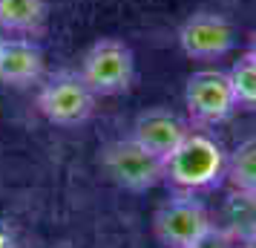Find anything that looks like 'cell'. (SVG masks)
I'll use <instances>...</instances> for the list:
<instances>
[{"mask_svg": "<svg viewBox=\"0 0 256 248\" xmlns=\"http://www.w3.org/2000/svg\"><path fill=\"white\" fill-rule=\"evenodd\" d=\"M228 173V153L208 133L190 130L184 142L164 159V182L184 193L213 190Z\"/></svg>", "mask_w": 256, "mask_h": 248, "instance_id": "1", "label": "cell"}, {"mask_svg": "<svg viewBox=\"0 0 256 248\" xmlns=\"http://www.w3.org/2000/svg\"><path fill=\"white\" fill-rule=\"evenodd\" d=\"M216 228L210 211L193 193H173L152 213V231L164 248H193Z\"/></svg>", "mask_w": 256, "mask_h": 248, "instance_id": "2", "label": "cell"}, {"mask_svg": "<svg viewBox=\"0 0 256 248\" xmlns=\"http://www.w3.org/2000/svg\"><path fill=\"white\" fill-rule=\"evenodd\" d=\"M101 167L112 185L130 193H144L164 182V159L152 156L132 136L106 144L101 150Z\"/></svg>", "mask_w": 256, "mask_h": 248, "instance_id": "3", "label": "cell"}, {"mask_svg": "<svg viewBox=\"0 0 256 248\" xmlns=\"http://www.w3.org/2000/svg\"><path fill=\"white\" fill-rule=\"evenodd\" d=\"M78 72L95 95H118L136 78V58L124 41L101 38L86 49Z\"/></svg>", "mask_w": 256, "mask_h": 248, "instance_id": "4", "label": "cell"}, {"mask_svg": "<svg viewBox=\"0 0 256 248\" xmlns=\"http://www.w3.org/2000/svg\"><path fill=\"white\" fill-rule=\"evenodd\" d=\"M98 95L86 87L81 72L60 70L38 93V110L44 113L46 121L58 124V127H78L92 116V107Z\"/></svg>", "mask_w": 256, "mask_h": 248, "instance_id": "5", "label": "cell"}, {"mask_svg": "<svg viewBox=\"0 0 256 248\" xmlns=\"http://www.w3.org/2000/svg\"><path fill=\"white\" fill-rule=\"evenodd\" d=\"M184 107L196 124H222L239 110L228 72L198 70L187 78Z\"/></svg>", "mask_w": 256, "mask_h": 248, "instance_id": "6", "label": "cell"}, {"mask_svg": "<svg viewBox=\"0 0 256 248\" xmlns=\"http://www.w3.org/2000/svg\"><path fill=\"white\" fill-rule=\"evenodd\" d=\"M236 44V32L228 18L216 12L190 15L178 29V47L193 61H216L224 58Z\"/></svg>", "mask_w": 256, "mask_h": 248, "instance_id": "7", "label": "cell"}, {"mask_svg": "<svg viewBox=\"0 0 256 248\" xmlns=\"http://www.w3.org/2000/svg\"><path fill=\"white\" fill-rule=\"evenodd\" d=\"M187 133H190L187 121H182L170 110H158V107L141 113L136 118V124H132V139L141 147H147L152 156H158V159H167L178 144L184 142Z\"/></svg>", "mask_w": 256, "mask_h": 248, "instance_id": "8", "label": "cell"}, {"mask_svg": "<svg viewBox=\"0 0 256 248\" xmlns=\"http://www.w3.org/2000/svg\"><path fill=\"white\" fill-rule=\"evenodd\" d=\"M44 75V49L29 38H6L0 49V81L12 87L38 84Z\"/></svg>", "mask_w": 256, "mask_h": 248, "instance_id": "9", "label": "cell"}, {"mask_svg": "<svg viewBox=\"0 0 256 248\" xmlns=\"http://www.w3.org/2000/svg\"><path fill=\"white\" fill-rule=\"evenodd\" d=\"M46 24V0H0V29L12 35H38Z\"/></svg>", "mask_w": 256, "mask_h": 248, "instance_id": "10", "label": "cell"}, {"mask_svg": "<svg viewBox=\"0 0 256 248\" xmlns=\"http://www.w3.org/2000/svg\"><path fill=\"white\" fill-rule=\"evenodd\" d=\"M224 179L230 188L244 196H256V136L236 144V150L228 156V173Z\"/></svg>", "mask_w": 256, "mask_h": 248, "instance_id": "11", "label": "cell"}, {"mask_svg": "<svg viewBox=\"0 0 256 248\" xmlns=\"http://www.w3.org/2000/svg\"><path fill=\"white\" fill-rule=\"evenodd\" d=\"M228 78H230L236 104L244 107V110H256V58L242 55V58L230 67Z\"/></svg>", "mask_w": 256, "mask_h": 248, "instance_id": "12", "label": "cell"}, {"mask_svg": "<svg viewBox=\"0 0 256 248\" xmlns=\"http://www.w3.org/2000/svg\"><path fill=\"white\" fill-rule=\"evenodd\" d=\"M193 248H236V239H233V234L230 231H224V228H213L198 245H193Z\"/></svg>", "mask_w": 256, "mask_h": 248, "instance_id": "13", "label": "cell"}, {"mask_svg": "<svg viewBox=\"0 0 256 248\" xmlns=\"http://www.w3.org/2000/svg\"><path fill=\"white\" fill-rule=\"evenodd\" d=\"M236 248H256V231L254 234H248V236H242V242H239Z\"/></svg>", "mask_w": 256, "mask_h": 248, "instance_id": "14", "label": "cell"}, {"mask_svg": "<svg viewBox=\"0 0 256 248\" xmlns=\"http://www.w3.org/2000/svg\"><path fill=\"white\" fill-rule=\"evenodd\" d=\"M248 55H250V58H256V35L250 38V49H248Z\"/></svg>", "mask_w": 256, "mask_h": 248, "instance_id": "15", "label": "cell"}, {"mask_svg": "<svg viewBox=\"0 0 256 248\" xmlns=\"http://www.w3.org/2000/svg\"><path fill=\"white\" fill-rule=\"evenodd\" d=\"M3 41H6V38H3V35H0V49H3Z\"/></svg>", "mask_w": 256, "mask_h": 248, "instance_id": "16", "label": "cell"}]
</instances>
